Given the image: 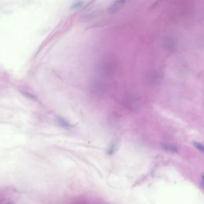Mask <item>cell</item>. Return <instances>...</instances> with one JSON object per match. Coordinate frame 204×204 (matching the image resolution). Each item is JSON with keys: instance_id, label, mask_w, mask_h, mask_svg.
Instances as JSON below:
<instances>
[{"instance_id": "cell-1", "label": "cell", "mask_w": 204, "mask_h": 204, "mask_svg": "<svg viewBox=\"0 0 204 204\" xmlns=\"http://www.w3.org/2000/svg\"><path fill=\"white\" fill-rule=\"evenodd\" d=\"M126 3V0H116L108 8V13L115 14L120 11Z\"/></svg>"}, {"instance_id": "cell-2", "label": "cell", "mask_w": 204, "mask_h": 204, "mask_svg": "<svg viewBox=\"0 0 204 204\" xmlns=\"http://www.w3.org/2000/svg\"><path fill=\"white\" fill-rule=\"evenodd\" d=\"M162 147L163 149L166 151H168V152L171 153H177L178 151V148L174 144H171V143H164L162 144Z\"/></svg>"}, {"instance_id": "cell-3", "label": "cell", "mask_w": 204, "mask_h": 204, "mask_svg": "<svg viewBox=\"0 0 204 204\" xmlns=\"http://www.w3.org/2000/svg\"><path fill=\"white\" fill-rule=\"evenodd\" d=\"M58 120H59V122H60V124H61V125L63 126V127H65V128H69V123H68L66 120H64L63 118L58 117Z\"/></svg>"}, {"instance_id": "cell-4", "label": "cell", "mask_w": 204, "mask_h": 204, "mask_svg": "<svg viewBox=\"0 0 204 204\" xmlns=\"http://www.w3.org/2000/svg\"><path fill=\"white\" fill-rule=\"evenodd\" d=\"M194 147H196L197 149L199 150L200 151H203L204 149H203V146H202V144L201 143H199V142H194Z\"/></svg>"}, {"instance_id": "cell-5", "label": "cell", "mask_w": 204, "mask_h": 204, "mask_svg": "<svg viewBox=\"0 0 204 204\" xmlns=\"http://www.w3.org/2000/svg\"><path fill=\"white\" fill-rule=\"evenodd\" d=\"M5 204H14V203H13L12 202H6V203H5Z\"/></svg>"}]
</instances>
